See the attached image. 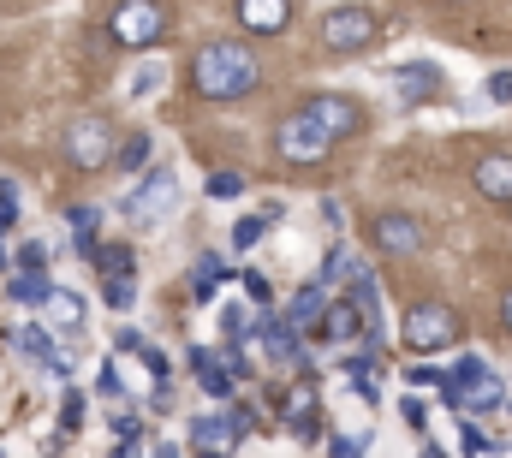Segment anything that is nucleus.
Here are the masks:
<instances>
[{"label":"nucleus","instance_id":"2f4dec72","mask_svg":"<svg viewBox=\"0 0 512 458\" xmlns=\"http://www.w3.org/2000/svg\"><path fill=\"white\" fill-rule=\"evenodd\" d=\"M459 447H465V453H471V458L495 453V447H489V435H483V429H477V423H465V429H459Z\"/></svg>","mask_w":512,"mask_h":458},{"label":"nucleus","instance_id":"9b49d317","mask_svg":"<svg viewBox=\"0 0 512 458\" xmlns=\"http://www.w3.org/2000/svg\"><path fill=\"white\" fill-rule=\"evenodd\" d=\"M435 90H441V66H429V60H411V66H399V72H393V96H399L405 108L429 102Z\"/></svg>","mask_w":512,"mask_h":458},{"label":"nucleus","instance_id":"423d86ee","mask_svg":"<svg viewBox=\"0 0 512 458\" xmlns=\"http://www.w3.org/2000/svg\"><path fill=\"white\" fill-rule=\"evenodd\" d=\"M328 149H334V137L304 114V108H298L292 119H280V161L310 167V161H328Z\"/></svg>","mask_w":512,"mask_h":458},{"label":"nucleus","instance_id":"b1692460","mask_svg":"<svg viewBox=\"0 0 512 458\" xmlns=\"http://www.w3.org/2000/svg\"><path fill=\"white\" fill-rule=\"evenodd\" d=\"M48 292H54L48 274H36V268H18V274H12V298H18V304H42Z\"/></svg>","mask_w":512,"mask_h":458},{"label":"nucleus","instance_id":"1a4fd4ad","mask_svg":"<svg viewBox=\"0 0 512 458\" xmlns=\"http://www.w3.org/2000/svg\"><path fill=\"white\" fill-rule=\"evenodd\" d=\"M322 42H328L334 54L370 48V42H376V12H364V6H334V12L322 18Z\"/></svg>","mask_w":512,"mask_h":458},{"label":"nucleus","instance_id":"a878e982","mask_svg":"<svg viewBox=\"0 0 512 458\" xmlns=\"http://www.w3.org/2000/svg\"><path fill=\"white\" fill-rule=\"evenodd\" d=\"M221 334H227L233 345H245L256 334V316L245 310V304H227V310H221Z\"/></svg>","mask_w":512,"mask_h":458},{"label":"nucleus","instance_id":"c9c22d12","mask_svg":"<svg viewBox=\"0 0 512 458\" xmlns=\"http://www.w3.org/2000/svg\"><path fill=\"white\" fill-rule=\"evenodd\" d=\"M328 458H364V435H334L328 441Z\"/></svg>","mask_w":512,"mask_h":458},{"label":"nucleus","instance_id":"2eb2a0df","mask_svg":"<svg viewBox=\"0 0 512 458\" xmlns=\"http://www.w3.org/2000/svg\"><path fill=\"white\" fill-rule=\"evenodd\" d=\"M376 244L387 256H417L423 250V227L411 215H376Z\"/></svg>","mask_w":512,"mask_h":458},{"label":"nucleus","instance_id":"bb28decb","mask_svg":"<svg viewBox=\"0 0 512 458\" xmlns=\"http://www.w3.org/2000/svg\"><path fill=\"white\" fill-rule=\"evenodd\" d=\"M221 256H197V274H191V292H197V304H209L215 298V280H221Z\"/></svg>","mask_w":512,"mask_h":458},{"label":"nucleus","instance_id":"58836bf2","mask_svg":"<svg viewBox=\"0 0 512 458\" xmlns=\"http://www.w3.org/2000/svg\"><path fill=\"white\" fill-rule=\"evenodd\" d=\"M483 96H489V102H512V72H495V78L483 84Z\"/></svg>","mask_w":512,"mask_h":458},{"label":"nucleus","instance_id":"6ab92c4d","mask_svg":"<svg viewBox=\"0 0 512 458\" xmlns=\"http://www.w3.org/2000/svg\"><path fill=\"white\" fill-rule=\"evenodd\" d=\"M42 316H48V328L78 334V328H84V298H78V292H66V286H54V292L42 298Z\"/></svg>","mask_w":512,"mask_h":458},{"label":"nucleus","instance_id":"c756f323","mask_svg":"<svg viewBox=\"0 0 512 458\" xmlns=\"http://www.w3.org/2000/svg\"><path fill=\"white\" fill-rule=\"evenodd\" d=\"M209 197H215V203L245 197V173H209Z\"/></svg>","mask_w":512,"mask_h":458},{"label":"nucleus","instance_id":"37998d69","mask_svg":"<svg viewBox=\"0 0 512 458\" xmlns=\"http://www.w3.org/2000/svg\"><path fill=\"white\" fill-rule=\"evenodd\" d=\"M149 458H179V447H155Z\"/></svg>","mask_w":512,"mask_h":458},{"label":"nucleus","instance_id":"4c0bfd02","mask_svg":"<svg viewBox=\"0 0 512 458\" xmlns=\"http://www.w3.org/2000/svg\"><path fill=\"white\" fill-rule=\"evenodd\" d=\"M399 417H405L411 429H423V423H429V405H423V399L411 393V399H399Z\"/></svg>","mask_w":512,"mask_h":458},{"label":"nucleus","instance_id":"473e14b6","mask_svg":"<svg viewBox=\"0 0 512 458\" xmlns=\"http://www.w3.org/2000/svg\"><path fill=\"white\" fill-rule=\"evenodd\" d=\"M161 72H167V66H143V72L131 78V96H155V90H161Z\"/></svg>","mask_w":512,"mask_h":458},{"label":"nucleus","instance_id":"c85d7f7f","mask_svg":"<svg viewBox=\"0 0 512 458\" xmlns=\"http://www.w3.org/2000/svg\"><path fill=\"white\" fill-rule=\"evenodd\" d=\"M143 161H149V131H131L126 143H120V167H126V173H137Z\"/></svg>","mask_w":512,"mask_h":458},{"label":"nucleus","instance_id":"a19ab883","mask_svg":"<svg viewBox=\"0 0 512 458\" xmlns=\"http://www.w3.org/2000/svg\"><path fill=\"white\" fill-rule=\"evenodd\" d=\"M441 381H447V375H441V369H423V363H417V369H411V387H441Z\"/></svg>","mask_w":512,"mask_h":458},{"label":"nucleus","instance_id":"393cba45","mask_svg":"<svg viewBox=\"0 0 512 458\" xmlns=\"http://www.w3.org/2000/svg\"><path fill=\"white\" fill-rule=\"evenodd\" d=\"M96 268H102V280H131V250L126 244H102L96 250Z\"/></svg>","mask_w":512,"mask_h":458},{"label":"nucleus","instance_id":"c03bdc74","mask_svg":"<svg viewBox=\"0 0 512 458\" xmlns=\"http://www.w3.org/2000/svg\"><path fill=\"white\" fill-rule=\"evenodd\" d=\"M423 458H447V453H441V447H423Z\"/></svg>","mask_w":512,"mask_h":458},{"label":"nucleus","instance_id":"0eeeda50","mask_svg":"<svg viewBox=\"0 0 512 458\" xmlns=\"http://www.w3.org/2000/svg\"><path fill=\"white\" fill-rule=\"evenodd\" d=\"M405 345L411 351H441V345H453L459 340V316L447 310V304H417L411 316H405Z\"/></svg>","mask_w":512,"mask_h":458},{"label":"nucleus","instance_id":"412c9836","mask_svg":"<svg viewBox=\"0 0 512 458\" xmlns=\"http://www.w3.org/2000/svg\"><path fill=\"white\" fill-rule=\"evenodd\" d=\"M18 351H24V357H36V363H48L54 375H66V369H72V363H66L60 351H54L48 328H18Z\"/></svg>","mask_w":512,"mask_h":458},{"label":"nucleus","instance_id":"aec40b11","mask_svg":"<svg viewBox=\"0 0 512 458\" xmlns=\"http://www.w3.org/2000/svg\"><path fill=\"white\" fill-rule=\"evenodd\" d=\"M322 316H328V286L322 280H310L298 298H292V310H286V322L298 328V334H310V328H322Z\"/></svg>","mask_w":512,"mask_h":458},{"label":"nucleus","instance_id":"a211bd4d","mask_svg":"<svg viewBox=\"0 0 512 458\" xmlns=\"http://www.w3.org/2000/svg\"><path fill=\"white\" fill-rule=\"evenodd\" d=\"M471 179H477V191L489 203H512V155H483Z\"/></svg>","mask_w":512,"mask_h":458},{"label":"nucleus","instance_id":"f704fd0d","mask_svg":"<svg viewBox=\"0 0 512 458\" xmlns=\"http://www.w3.org/2000/svg\"><path fill=\"white\" fill-rule=\"evenodd\" d=\"M60 405H66V411H60V429H66V435H72V429H78V423H84V393H66V399H60Z\"/></svg>","mask_w":512,"mask_h":458},{"label":"nucleus","instance_id":"a18cd8bd","mask_svg":"<svg viewBox=\"0 0 512 458\" xmlns=\"http://www.w3.org/2000/svg\"><path fill=\"white\" fill-rule=\"evenodd\" d=\"M0 268H12V256H6V244H0Z\"/></svg>","mask_w":512,"mask_h":458},{"label":"nucleus","instance_id":"ddd939ff","mask_svg":"<svg viewBox=\"0 0 512 458\" xmlns=\"http://www.w3.org/2000/svg\"><path fill=\"white\" fill-rule=\"evenodd\" d=\"M256 340H262L268 357H280V363H298L304 357V334L286 316H256Z\"/></svg>","mask_w":512,"mask_h":458},{"label":"nucleus","instance_id":"ea45409f","mask_svg":"<svg viewBox=\"0 0 512 458\" xmlns=\"http://www.w3.org/2000/svg\"><path fill=\"white\" fill-rule=\"evenodd\" d=\"M114 345H120V351H149V340H143L137 328H120V334H114Z\"/></svg>","mask_w":512,"mask_h":458},{"label":"nucleus","instance_id":"20e7f679","mask_svg":"<svg viewBox=\"0 0 512 458\" xmlns=\"http://www.w3.org/2000/svg\"><path fill=\"white\" fill-rule=\"evenodd\" d=\"M108 36H114L120 48H155V42L167 36V12H161V0H126V6L108 18Z\"/></svg>","mask_w":512,"mask_h":458},{"label":"nucleus","instance_id":"7ed1b4c3","mask_svg":"<svg viewBox=\"0 0 512 458\" xmlns=\"http://www.w3.org/2000/svg\"><path fill=\"white\" fill-rule=\"evenodd\" d=\"M60 149H66V167H78V173H96V167H108L120 149H114V125L108 119H72L66 125V137H60Z\"/></svg>","mask_w":512,"mask_h":458},{"label":"nucleus","instance_id":"6e6552de","mask_svg":"<svg viewBox=\"0 0 512 458\" xmlns=\"http://www.w3.org/2000/svg\"><path fill=\"white\" fill-rule=\"evenodd\" d=\"M245 435H251V417H245V411H233V405H227L221 417H191V447H197L203 458L233 453Z\"/></svg>","mask_w":512,"mask_h":458},{"label":"nucleus","instance_id":"f8f14e48","mask_svg":"<svg viewBox=\"0 0 512 458\" xmlns=\"http://www.w3.org/2000/svg\"><path fill=\"white\" fill-rule=\"evenodd\" d=\"M280 417H286V429L298 441H316V387L310 381H292L286 399H280Z\"/></svg>","mask_w":512,"mask_h":458},{"label":"nucleus","instance_id":"9d476101","mask_svg":"<svg viewBox=\"0 0 512 458\" xmlns=\"http://www.w3.org/2000/svg\"><path fill=\"white\" fill-rule=\"evenodd\" d=\"M304 114L316 119L334 143H340V137H352V131L364 125V108H358V102H346V96H310V102H304Z\"/></svg>","mask_w":512,"mask_h":458},{"label":"nucleus","instance_id":"f257e3e1","mask_svg":"<svg viewBox=\"0 0 512 458\" xmlns=\"http://www.w3.org/2000/svg\"><path fill=\"white\" fill-rule=\"evenodd\" d=\"M256 78H262V66H256V54L245 42H203L197 48V60H191V90L197 96H209V102H233V96H251Z\"/></svg>","mask_w":512,"mask_h":458},{"label":"nucleus","instance_id":"39448f33","mask_svg":"<svg viewBox=\"0 0 512 458\" xmlns=\"http://www.w3.org/2000/svg\"><path fill=\"white\" fill-rule=\"evenodd\" d=\"M173 203H179V173H167V167H155L137 191H131L126 215L137 221V227H161L167 215H173Z\"/></svg>","mask_w":512,"mask_h":458},{"label":"nucleus","instance_id":"49530a36","mask_svg":"<svg viewBox=\"0 0 512 458\" xmlns=\"http://www.w3.org/2000/svg\"><path fill=\"white\" fill-rule=\"evenodd\" d=\"M507 328H512V292H507Z\"/></svg>","mask_w":512,"mask_h":458},{"label":"nucleus","instance_id":"4be33fe9","mask_svg":"<svg viewBox=\"0 0 512 458\" xmlns=\"http://www.w3.org/2000/svg\"><path fill=\"white\" fill-rule=\"evenodd\" d=\"M66 221H72V238H78V250L96 262V227H102V209H90V203H78V209H66Z\"/></svg>","mask_w":512,"mask_h":458},{"label":"nucleus","instance_id":"cd10ccee","mask_svg":"<svg viewBox=\"0 0 512 458\" xmlns=\"http://www.w3.org/2000/svg\"><path fill=\"white\" fill-rule=\"evenodd\" d=\"M274 221H280V209H268V215H251V221H239V227H233V244H239V250H251L256 238L274 227Z\"/></svg>","mask_w":512,"mask_h":458},{"label":"nucleus","instance_id":"72a5a7b5","mask_svg":"<svg viewBox=\"0 0 512 458\" xmlns=\"http://www.w3.org/2000/svg\"><path fill=\"white\" fill-rule=\"evenodd\" d=\"M12 268H36V274H48V244H24Z\"/></svg>","mask_w":512,"mask_h":458},{"label":"nucleus","instance_id":"dca6fc26","mask_svg":"<svg viewBox=\"0 0 512 458\" xmlns=\"http://www.w3.org/2000/svg\"><path fill=\"white\" fill-rule=\"evenodd\" d=\"M292 18V0H239V24L251 36H280Z\"/></svg>","mask_w":512,"mask_h":458},{"label":"nucleus","instance_id":"7c9ffc66","mask_svg":"<svg viewBox=\"0 0 512 458\" xmlns=\"http://www.w3.org/2000/svg\"><path fill=\"white\" fill-rule=\"evenodd\" d=\"M18 227V185L12 179H0V232Z\"/></svg>","mask_w":512,"mask_h":458},{"label":"nucleus","instance_id":"5701e85b","mask_svg":"<svg viewBox=\"0 0 512 458\" xmlns=\"http://www.w3.org/2000/svg\"><path fill=\"white\" fill-rule=\"evenodd\" d=\"M352 274H358V256H352L346 244H334L328 262H322V286H328V292H334V286H352Z\"/></svg>","mask_w":512,"mask_h":458},{"label":"nucleus","instance_id":"f3484780","mask_svg":"<svg viewBox=\"0 0 512 458\" xmlns=\"http://www.w3.org/2000/svg\"><path fill=\"white\" fill-rule=\"evenodd\" d=\"M370 322H364V310L352 304V298H328V316H322V340L334 345H352L358 334H364Z\"/></svg>","mask_w":512,"mask_h":458},{"label":"nucleus","instance_id":"f03ea898","mask_svg":"<svg viewBox=\"0 0 512 458\" xmlns=\"http://www.w3.org/2000/svg\"><path fill=\"white\" fill-rule=\"evenodd\" d=\"M441 399L453 411H465V417H483V411H501L507 405V387H501V375L483 357H459L447 369V381H441Z\"/></svg>","mask_w":512,"mask_h":458},{"label":"nucleus","instance_id":"e433bc0d","mask_svg":"<svg viewBox=\"0 0 512 458\" xmlns=\"http://www.w3.org/2000/svg\"><path fill=\"white\" fill-rule=\"evenodd\" d=\"M131 298H137V280H108V304L114 310H131Z\"/></svg>","mask_w":512,"mask_h":458},{"label":"nucleus","instance_id":"4468645a","mask_svg":"<svg viewBox=\"0 0 512 458\" xmlns=\"http://www.w3.org/2000/svg\"><path fill=\"white\" fill-rule=\"evenodd\" d=\"M191 375L203 381V393H209V399H233V381H239V375L227 369V357H221V351L197 345V351H191Z\"/></svg>","mask_w":512,"mask_h":458},{"label":"nucleus","instance_id":"79ce46f5","mask_svg":"<svg viewBox=\"0 0 512 458\" xmlns=\"http://www.w3.org/2000/svg\"><path fill=\"white\" fill-rule=\"evenodd\" d=\"M245 292H251L256 304H262V298H268V280H262V274H245Z\"/></svg>","mask_w":512,"mask_h":458},{"label":"nucleus","instance_id":"de8ad7c7","mask_svg":"<svg viewBox=\"0 0 512 458\" xmlns=\"http://www.w3.org/2000/svg\"><path fill=\"white\" fill-rule=\"evenodd\" d=\"M0 458H6V453H0Z\"/></svg>","mask_w":512,"mask_h":458}]
</instances>
